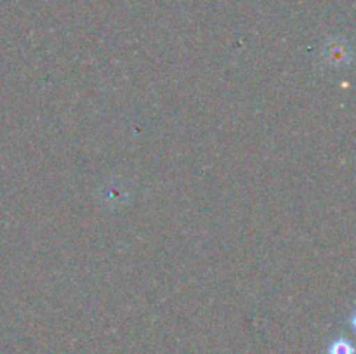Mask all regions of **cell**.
Listing matches in <instances>:
<instances>
[{"mask_svg": "<svg viewBox=\"0 0 356 354\" xmlns=\"http://www.w3.org/2000/svg\"><path fill=\"white\" fill-rule=\"evenodd\" d=\"M329 353L330 354H353V346H351L348 340L337 339L336 342H332Z\"/></svg>", "mask_w": 356, "mask_h": 354, "instance_id": "obj_1", "label": "cell"}]
</instances>
